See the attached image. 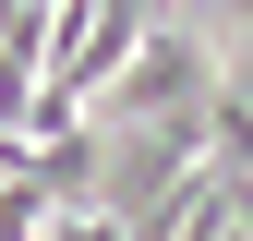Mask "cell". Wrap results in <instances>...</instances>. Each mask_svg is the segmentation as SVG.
<instances>
[{
  "instance_id": "2",
  "label": "cell",
  "mask_w": 253,
  "mask_h": 241,
  "mask_svg": "<svg viewBox=\"0 0 253 241\" xmlns=\"http://www.w3.org/2000/svg\"><path fill=\"white\" fill-rule=\"evenodd\" d=\"M0 241H48V205H37V181H0Z\"/></svg>"
},
{
  "instance_id": "1",
  "label": "cell",
  "mask_w": 253,
  "mask_h": 241,
  "mask_svg": "<svg viewBox=\"0 0 253 241\" xmlns=\"http://www.w3.org/2000/svg\"><path fill=\"white\" fill-rule=\"evenodd\" d=\"M205 97H217V60L181 37V24H157L97 97H84V120H181V133H205Z\"/></svg>"
},
{
  "instance_id": "3",
  "label": "cell",
  "mask_w": 253,
  "mask_h": 241,
  "mask_svg": "<svg viewBox=\"0 0 253 241\" xmlns=\"http://www.w3.org/2000/svg\"><path fill=\"white\" fill-rule=\"evenodd\" d=\"M48 229H60V241H121V229L97 217V205H73V217H48Z\"/></svg>"
}]
</instances>
